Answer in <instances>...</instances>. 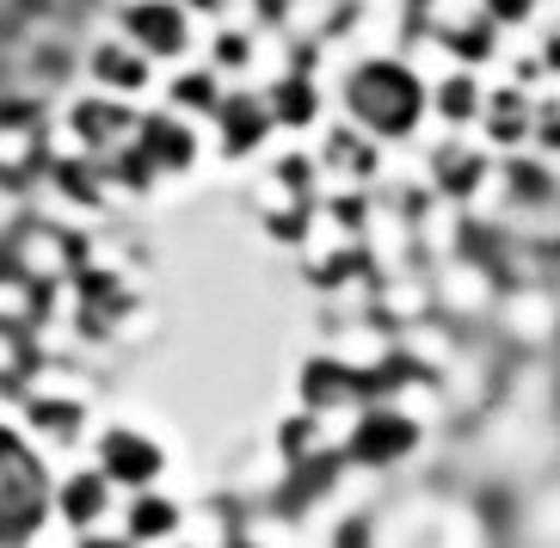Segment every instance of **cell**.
I'll use <instances>...</instances> for the list:
<instances>
[{"instance_id":"6da1fadb","label":"cell","mask_w":560,"mask_h":548,"mask_svg":"<svg viewBox=\"0 0 560 548\" xmlns=\"http://www.w3.org/2000/svg\"><path fill=\"white\" fill-rule=\"evenodd\" d=\"M363 548H505V517L475 487L425 481L370 512Z\"/></svg>"},{"instance_id":"7a4b0ae2","label":"cell","mask_w":560,"mask_h":548,"mask_svg":"<svg viewBox=\"0 0 560 548\" xmlns=\"http://www.w3.org/2000/svg\"><path fill=\"white\" fill-rule=\"evenodd\" d=\"M346 117L363 136L395 142V136H407L425 117V86H419V74L407 62H388V56L358 62L346 81Z\"/></svg>"},{"instance_id":"3957f363","label":"cell","mask_w":560,"mask_h":548,"mask_svg":"<svg viewBox=\"0 0 560 548\" xmlns=\"http://www.w3.org/2000/svg\"><path fill=\"white\" fill-rule=\"evenodd\" d=\"M50 468L37 456L13 425H0V548H19L32 543L37 524L50 517Z\"/></svg>"},{"instance_id":"277c9868","label":"cell","mask_w":560,"mask_h":548,"mask_svg":"<svg viewBox=\"0 0 560 548\" xmlns=\"http://www.w3.org/2000/svg\"><path fill=\"white\" fill-rule=\"evenodd\" d=\"M499 333L524 351L555 346L560 339V296L555 290H511V296L499 302Z\"/></svg>"},{"instance_id":"5b68a950","label":"cell","mask_w":560,"mask_h":548,"mask_svg":"<svg viewBox=\"0 0 560 548\" xmlns=\"http://www.w3.org/2000/svg\"><path fill=\"white\" fill-rule=\"evenodd\" d=\"M161 444L142 432H105L100 438V475L112 487H130V493H149L154 481H161Z\"/></svg>"},{"instance_id":"8992f818","label":"cell","mask_w":560,"mask_h":548,"mask_svg":"<svg viewBox=\"0 0 560 548\" xmlns=\"http://www.w3.org/2000/svg\"><path fill=\"white\" fill-rule=\"evenodd\" d=\"M493 13H505V7H493V0H425V7H419L425 32L456 44V50H487Z\"/></svg>"},{"instance_id":"52a82bcc","label":"cell","mask_w":560,"mask_h":548,"mask_svg":"<svg viewBox=\"0 0 560 548\" xmlns=\"http://www.w3.org/2000/svg\"><path fill=\"white\" fill-rule=\"evenodd\" d=\"M124 25H130L136 50H149V56H179L185 50V7H173V0H136Z\"/></svg>"},{"instance_id":"ba28073f","label":"cell","mask_w":560,"mask_h":548,"mask_svg":"<svg viewBox=\"0 0 560 548\" xmlns=\"http://www.w3.org/2000/svg\"><path fill=\"white\" fill-rule=\"evenodd\" d=\"M412 438H419V432H412L400 413H370V419H363V432H358V456H363V463H395Z\"/></svg>"},{"instance_id":"9c48e42d","label":"cell","mask_w":560,"mask_h":548,"mask_svg":"<svg viewBox=\"0 0 560 548\" xmlns=\"http://www.w3.org/2000/svg\"><path fill=\"white\" fill-rule=\"evenodd\" d=\"M105 493H112V481L105 475H74V481L62 487V517L74 524V530H86V524H100L105 517Z\"/></svg>"},{"instance_id":"30bf717a","label":"cell","mask_w":560,"mask_h":548,"mask_svg":"<svg viewBox=\"0 0 560 548\" xmlns=\"http://www.w3.org/2000/svg\"><path fill=\"white\" fill-rule=\"evenodd\" d=\"M173 524H179V512H173L154 487H149V493H136V505H130V536H136V543H142V536H166Z\"/></svg>"},{"instance_id":"8fae6325","label":"cell","mask_w":560,"mask_h":548,"mask_svg":"<svg viewBox=\"0 0 560 548\" xmlns=\"http://www.w3.org/2000/svg\"><path fill=\"white\" fill-rule=\"evenodd\" d=\"M438 105H444V117H456V124H462V117H475L487 100H480V86H475V81H450L444 93H438Z\"/></svg>"},{"instance_id":"7c38bea8","label":"cell","mask_w":560,"mask_h":548,"mask_svg":"<svg viewBox=\"0 0 560 548\" xmlns=\"http://www.w3.org/2000/svg\"><path fill=\"white\" fill-rule=\"evenodd\" d=\"M130 50H100V74L105 81H124V86H142V62H124Z\"/></svg>"},{"instance_id":"4fadbf2b","label":"cell","mask_w":560,"mask_h":548,"mask_svg":"<svg viewBox=\"0 0 560 548\" xmlns=\"http://www.w3.org/2000/svg\"><path fill=\"white\" fill-rule=\"evenodd\" d=\"M222 105H229V100H222ZM222 117H229V130H234V105H229ZM253 130H265V112H241V142H247Z\"/></svg>"},{"instance_id":"5bb4252c","label":"cell","mask_w":560,"mask_h":548,"mask_svg":"<svg viewBox=\"0 0 560 548\" xmlns=\"http://www.w3.org/2000/svg\"><path fill=\"white\" fill-rule=\"evenodd\" d=\"M81 548H124V543H117V536H86Z\"/></svg>"}]
</instances>
